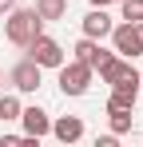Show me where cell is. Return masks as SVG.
I'll return each mask as SVG.
<instances>
[{"mask_svg":"<svg viewBox=\"0 0 143 147\" xmlns=\"http://www.w3.org/2000/svg\"><path fill=\"white\" fill-rule=\"evenodd\" d=\"M40 64L36 60H28L24 56L20 64H12V72H8V84H12V92H20V96H32L36 88H40Z\"/></svg>","mask_w":143,"mask_h":147,"instance_id":"obj_4","label":"cell"},{"mask_svg":"<svg viewBox=\"0 0 143 147\" xmlns=\"http://www.w3.org/2000/svg\"><path fill=\"white\" fill-rule=\"evenodd\" d=\"M107 4H119V0H92V8H107Z\"/></svg>","mask_w":143,"mask_h":147,"instance_id":"obj_16","label":"cell"},{"mask_svg":"<svg viewBox=\"0 0 143 147\" xmlns=\"http://www.w3.org/2000/svg\"><path fill=\"white\" fill-rule=\"evenodd\" d=\"M72 52H76V60H80V64H88L92 72L103 64V60H107V56H111V52H103V48H99V40H92V36H84V40H80Z\"/></svg>","mask_w":143,"mask_h":147,"instance_id":"obj_9","label":"cell"},{"mask_svg":"<svg viewBox=\"0 0 143 147\" xmlns=\"http://www.w3.org/2000/svg\"><path fill=\"white\" fill-rule=\"evenodd\" d=\"M20 96H16V92H4V96H0V119L4 123H12V119H20Z\"/></svg>","mask_w":143,"mask_h":147,"instance_id":"obj_12","label":"cell"},{"mask_svg":"<svg viewBox=\"0 0 143 147\" xmlns=\"http://www.w3.org/2000/svg\"><path fill=\"white\" fill-rule=\"evenodd\" d=\"M139 92H143V72H139Z\"/></svg>","mask_w":143,"mask_h":147,"instance_id":"obj_18","label":"cell"},{"mask_svg":"<svg viewBox=\"0 0 143 147\" xmlns=\"http://www.w3.org/2000/svg\"><path fill=\"white\" fill-rule=\"evenodd\" d=\"M20 123H24V135H32V139H44L48 131H52V119H48L44 107H20Z\"/></svg>","mask_w":143,"mask_h":147,"instance_id":"obj_6","label":"cell"},{"mask_svg":"<svg viewBox=\"0 0 143 147\" xmlns=\"http://www.w3.org/2000/svg\"><path fill=\"white\" fill-rule=\"evenodd\" d=\"M111 16H107V8H92L88 16H84V36H92V40H103V36H111Z\"/></svg>","mask_w":143,"mask_h":147,"instance_id":"obj_8","label":"cell"},{"mask_svg":"<svg viewBox=\"0 0 143 147\" xmlns=\"http://www.w3.org/2000/svg\"><path fill=\"white\" fill-rule=\"evenodd\" d=\"M131 119H135V107H115V103H107L111 135H127V131H131Z\"/></svg>","mask_w":143,"mask_h":147,"instance_id":"obj_10","label":"cell"},{"mask_svg":"<svg viewBox=\"0 0 143 147\" xmlns=\"http://www.w3.org/2000/svg\"><path fill=\"white\" fill-rule=\"evenodd\" d=\"M56 72H60V92H64V96H72V99L88 96V88H92V68H88V64H80V60L68 64V60H64Z\"/></svg>","mask_w":143,"mask_h":147,"instance_id":"obj_2","label":"cell"},{"mask_svg":"<svg viewBox=\"0 0 143 147\" xmlns=\"http://www.w3.org/2000/svg\"><path fill=\"white\" fill-rule=\"evenodd\" d=\"M48 135H56L60 143H76V139H84V119L80 115H60V119H52Z\"/></svg>","mask_w":143,"mask_h":147,"instance_id":"obj_7","label":"cell"},{"mask_svg":"<svg viewBox=\"0 0 143 147\" xmlns=\"http://www.w3.org/2000/svg\"><path fill=\"white\" fill-rule=\"evenodd\" d=\"M115 139H119V135H99V139H95V147H115Z\"/></svg>","mask_w":143,"mask_h":147,"instance_id":"obj_14","label":"cell"},{"mask_svg":"<svg viewBox=\"0 0 143 147\" xmlns=\"http://www.w3.org/2000/svg\"><path fill=\"white\" fill-rule=\"evenodd\" d=\"M119 12H123L127 24H139L143 20V0H119Z\"/></svg>","mask_w":143,"mask_h":147,"instance_id":"obj_13","label":"cell"},{"mask_svg":"<svg viewBox=\"0 0 143 147\" xmlns=\"http://www.w3.org/2000/svg\"><path fill=\"white\" fill-rule=\"evenodd\" d=\"M111 52L115 56H127V60H135V56H143V44H139V32H135V24H115L111 28Z\"/></svg>","mask_w":143,"mask_h":147,"instance_id":"obj_5","label":"cell"},{"mask_svg":"<svg viewBox=\"0 0 143 147\" xmlns=\"http://www.w3.org/2000/svg\"><path fill=\"white\" fill-rule=\"evenodd\" d=\"M40 32H44V20H40L36 8H12V12L4 16V36H8V44H16V48H24L28 40H36Z\"/></svg>","mask_w":143,"mask_h":147,"instance_id":"obj_1","label":"cell"},{"mask_svg":"<svg viewBox=\"0 0 143 147\" xmlns=\"http://www.w3.org/2000/svg\"><path fill=\"white\" fill-rule=\"evenodd\" d=\"M12 8H16V0H0V16H8Z\"/></svg>","mask_w":143,"mask_h":147,"instance_id":"obj_15","label":"cell"},{"mask_svg":"<svg viewBox=\"0 0 143 147\" xmlns=\"http://www.w3.org/2000/svg\"><path fill=\"white\" fill-rule=\"evenodd\" d=\"M24 52H28V60H36L40 68H60V64H64V48H60L52 36H44V32H40L36 40H28Z\"/></svg>","mask_w":143,"mask_h":147,"instance_id":"obj_3","label":"cell"},{"mask_svg":"<svg viewBox=\"0 0 143 147\" xmlns=\"http://www.w3.org/2000/svg\"><path fill=\"white\" fill-rule=\"evenodd\" d=\"M135 32H139V44H143V20H139V24H135Z\"/></svg>","mask_w":143,"mask_h":147,"instance_id":"obj_17","label":"cell"},{"mask_svg":"<svg viewBox=\"0 0 143 147\" xmlns=\"http://www.w3.org/2000/svg\"><path fill=\"white\" fill-rule=\"evenodd\" d=\"M32 8L40 12L44 24H48V20H64V16H68V0H36Z\"/></svg>","mask_w":143,"mask_h":147,"instance_id":"obj_11","label":"cell"}]
</instances>
